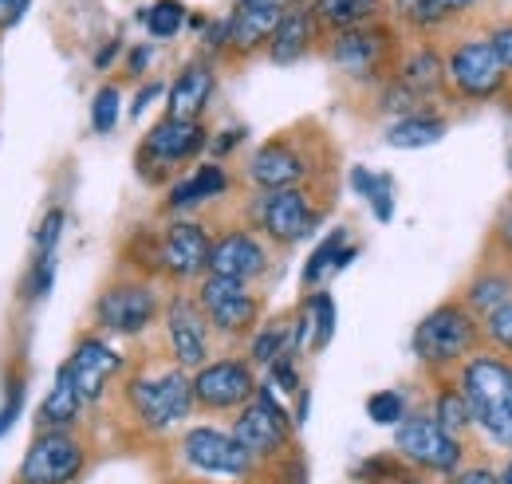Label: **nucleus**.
<instances>
[{
    "instance_id": "52",
    "label": "nucleus",
    "mask_w": 512,
    "mask_h": 484,
    "mask_svg": "<svg viewBox=\"0 0 512 484\" xmlns=\"http://www.w3.org/2000/svg\"><path fill=\"white\" fill-rule=\"evenodd\" d=\"M383 484H422V477H418V469H414V473H406V477H398V481H383Z\"/></svg>"
},
{
    "instance_id": "49",
    "label": "nucleus",
    "mask_w": 512,
    "mask_h": 484,
    "mask_svg": "<svg viewBox=\"0 0 512 484\" xmlns=\"http://www.w3.org/2000/svg\"><path fill=\"white\" fill-rule=\"evenodd\" d=\"M158 95H166V83H162V79L142 83V87H138V95H134V103H130V119H142V115H146V107H150Z\"/></svg>"
},
{
    "instance_id": "43",
    "label": "nucleus",
    "mask_w": 512,
    "mask_h": 484,
    "mask_svg": "<svg viewBox=\"0 0 512 484\" xmlns=\"http://www.w3.org/2000/svg\"><path fill=\"white\" fill-rule=\"evenodd\" d=\"M367 205H371V213H375L379 225H390V221H394V178H390V174H379V182L371 189Z\"/></svg>"
},
{
    "instance_id": "32",
    "label": "nucleus",
    "mask_w": 512,
    "mask_h": 484,
    "mask_svg": "<svg viewBox=\"0 0 512 484\" xmlns=\"http://www.w3.org/2000/svg\"><path fill=\"white\" fill-rule=\"evenodd\" d=\"M430 418L442 429H449L453 437H465L473 429V410H469V398L457 386V378H438V390L430 398Z\"/></svg>"
},
{
    "instance_id": "51",
    "label": "nucleus",
    "mask_w": 512,
    "mask_h": 484,
    "mask_svg": "<svg viewBox=\"0 0 512 484\" xmlns=\"http://www.w3.org/2000/svg\"><path fill=\"white\" fill-rule=\"evenodd\" d=\"M237 4H249V8H276V12H284V8H292V4H300V0H237Z\"/></svg>"
},
{
    "instance_id": "34",
    "label": "nucleus",
    "mask_w": 512,
    "mask_h": 484,
    "mask_svg": "<svg viewBox=\"0 0 512 484\" xmlns=\"http://www.w3.org/2000/svg\"><path fill=\"white\" fill-rule=\"evenodd\" d=\"M288 351H292V315L260 319L256 331L249 335V359H253V366H268L272 359H280Z\"/></svg>"
},
{
    "instance_id": "55",
    "label": "nucleus",
    "mask_w": 512,
    "mask_h": 484,
    "mask_svg": "<svg viewBox=\"0 0 512 484\" xmlns=\"http://www.w3.org/2000/svg\"><path fill=\"white\" fill-rule=\"evenodd\" d=\"M505 209H509V213H512V197H509V205H505Z\"/></svg>"
},
{
    "instance_id": "1",
    "label": "nucleus",
    "mask_w": 512,
    "mask_h": 484,
    "mask_svg": "<svg viewBox=\"0 0 512 484\" xmlns=\"http://www.w3.org/2000/svg\"><path fill=\"white\" fill-rule=\"evenodd\" d=\"M410 351L422 370L430 374H453L465 359L485 351V331L481 319L465 307L461 296H449L438 307H430L414 331H410Z\"/></svg>"
},
{
    "instance_id": "3",
    "label": "nucleus",
    "mask_w": 512,
    "mask_h": 484,
    "mask_svg": "<svg viewBox=\"0 0 512 484\" xmlns=\"http://www.w3.org/2000/svg\"><path fill=\"white\" fill-rule=\"evenodd\" d=\"M402 44H406L402 28L390 16H383L375 24H359V28L323 36L320 52L323 60L331 63L343 79H351L355 87H379L394 71Z\"/></svg>"
},
{
    "instance_id": "30",
    "label": "nucleus",
    "mask_w": 512,
    "mask_h": 484,
    "mask_svg": "<svg viewBox=\"0 0 512 484\" xmlns=\"http://www.w3.org/2000/svg\"><path fill=\"white\" fill-rule=\"evenodd\" d=\"M316 20H320L323 36H335V32H347V28H359V24H375L390 16L386 12V0H308Z\"/></svg>"
},
{
    "instance_id": "45",
    "label": "nucleus",
    "mask_w": 512,
    "mask_h": 484,
    "mask_svg": "<svg viewBox=\"0 0 512 484\" xmlns=\"http://www.w3.org/2000/svg\"><path fill=\"white\" fill-rule=\"evenodd\" d=\"M442 484H501V469H493V465H461Z\"/></svg>"
},
{
    "instance_id": "36",
    "label": "nucleus",
    "mask_w": 512,
    "mask_h": 484,
    "mask_svg": "<svg viewBox=\"0 0 512 484\" xmlns=\"http://www.w3.org/2000/svg\"><path fill=\"white\" fill-rule=\"evenodd\" d=\"M123 119V87L119 83H103L91 99V130L95 134H111Z\"/></svg>"
},
{
    "instance_id": "21",
    "label": "nucleus",
    "mask_w": 512,
    "mask_h": 484,
    "mask_svg": "<svg viewBox=\"0 0 512 484\" xmlns=\"http://www.w3.org/2000/svg\"><path fill=\"white\" fill-rule=\"evenodd\" d=\"M406 91H414L422 103L430 107H442L449 99V87H446V48L438 40H410L402 44L398 52V63L390 71Z\"/></svg>"
},
{
    "instance_id": "22",
    "label": "nucleus",
    "mask_w": 512,
    "mask_h": 484,
    "mask_svg": "<svg viewBox=\"0 0 512 484\" xmlns=\"http://www.w3.org/2000/svg\"><path fill=\"white\" fill-rule=\"evenodd\" d=\"M320 44H323L320 20H316L312 4L300 0V4H292V8L280 12V24H276L264 56H268V63H276V67H292V63L308 60L312 52H320Z\"/></svg>"
},
{
    "instance_id": "26",
    "label": "nucleus",
    "mask_w": 512,
    "mask_h": 484,
    "mask_svg": "<svg viewBox=\"0 0 512 484\" xmlns=\"http://www.w3.org/2000/svg\"><path fill=\"white\" fill-rule=\"evenodd\" d=\"M225 24H229V48H225V60H253L268 48L276 24H280V12L276 8H249V4H233L225 12Z\"/></svg>"
},
{
    "instance_id": "17",
    "label": "nucleus",
    "mask_w": 512,
    "mask_h": 484,
    "mask_svg": "<svg viewBox=\"0 0 512 484\" xmlns=\"http://www.w3.org/2000/svg\"><path fill=\"white\" fill-rule=\"evenodd\" d=\"M162 331H166V351H170L174 366L193 374L197 366L213 359V327H209L197 296L186 288L170 292L162 303Z\"/></svg>"
},
{
    "instance_id": "53",
    "label": "nucleus",
    "mask_w": 512,
    "mask_h": 484,
    "mask_svg": "<svg viewBox=\"0 0 512 484\" xmlns=\"http://www.w3.org/2000/svg\"><path fill=\"white\" fill-rule=\"evenodd\" d=\"M501 484H512V453L509 461H505V469H501Z\"/></svg>"
},
{
    "instance_id": "47",
    "label": "nucleus",
    "mask_w": 512,
    "mask_h": 484,
    "mask_svg": "<svg viewBox=\"0 0 512 484\" xmlns=\"http://www.w3.org/2000/svg\"><path fill=\"white\" fill-rule=\"evenodd\" d=\"M20 406H24V382L16 378L12 382V390H8V398H4V406H0V437L16 425V418H20Z\"/></svg>"
},
{
    "instance_id": "31",
    "label": "nucleus",
    "mask_w": 512,
    "mask_h": 484,
    "mask_svg": "<svg viewBox=\"0 0 512 484\" xmlns=\"http://www.w3.org/2000/svg\"><path fill=\"white\" fill-rule=\"evenodd\" d=\"M87 410H91V406L79 398V390L71 386V378H64V374L56 370V382H52L48 398L40 402L36 422H40V429H75V425L83 422Z\"/></svg>"
},
{
    "instance_id": "20",
    "label": "nucleus",
    "mask_w": 512,
    "mask_h": 484,
    "mask_svg": "<svg viewBox=\"0 0 512 484\" xmlns=\"http://www.w3.org/2000/svg\"><path fill=\"white\" fill-rule=\"evenodd\" d=\"M485 8L489 0H386L390 20L410 40H438Z\"/></svg>"
},
{
    "instance_id": "42",
    "label": "nucleus",
    "mask_w": 512,
    "mask_h": 484,
    "mask_svg": "<svg viewBox=\"0 0 512 484\" xmlns=\"http://www.w3.org/2000/svg\"><path fill=\"white\" fill-rule=\"evenodd\" d=\"M245 138H249V126H225V130H217V134H209V158L213 162H225V158H233L241 146H245Z\"/></svg>"
},
{
    "instance_id": "6",
    "label": "nucleus",
    "mask_w": 512,
    "mask_h": 484,
    "mask_svg": "<svg viewBox=\"0 0 512 484\" xmlns=\"http://www.w3.org/2000/svg\"><path fill=\"white\" fill-rule=\"evenodd\" d=\"M509 71L497 56L489 36H449L446 44V87L449 99L461 107L497 103L509 91Z\"/></svg>"
},
{
    "instance_id": "29",
    "label": "nucleus",
    "mask_w": 512,
    "mask_h": 484,
    "mask_svg": "<svg viewBox=\"0 0 512 484\" xmlns=\"http://www.w3.org/2000/svg\"><path fill=\"white\" fill-rule=\"evenodd\" d=\"M465 307L485 319L489 311H497L501 303L512 300V276H509V264H497V260H485L469 280H465V292H461Z\"/></svg>"
},
{
    "instance_id": "10",
    "label": "nucleus",
    "mask_w": 512,
    "mask_h": 484,
    "mask_svg": "<svg viewBox=\"0 0 512 484\" xmlns=\"http://www.w3.org/2000/svg\"><path fill=\"white\" fill-rule=\"evenodd\" d=\"M182 465L197 477L213 481H253L260 473V461L233 437V429L221 425H193L182 433Z\"/></svg>"
},
{
    "instance_id": "7",
    "label": "nucleus",
    "mask_w": 512,
    "mask_h": 484,
    "mask_svg": "<svg viewBox=\"0 0 512 484\" xmlns=\"http://www.w3.org/2000/svg\"><path fill=\"white\" fill-rule=\"evenodd\" d=\"M205 150H209V126L205 122L162 115L142 134V142L134 150V170L146 185H170L174 174L193 166Z\"/></svg>"
},
{
    "instance_id": "23",
    "label": "nucleus",
    "mask_w": 512,
    "mask_h": 484,
    "mask_svg": "<svg viewBox=\"0 0 512 484\" xmlns=\"http://www.w3.org/2000/svg\"><path fill=\"white\" fill-rule=\"evenodd\" d=\"M213 95H217V60L193 56L166 83V115H174V119H205Z\"/></svg>"
},
{
    "instance_id": "44",
    "label": "nucleus",
    "mask_w": 512,
    "mask_h": 484,
    "mask_svg": "<svg viewBox=\"0 0 512 484\" xmlns=\"http://www.w3.org/2000/svg\"><path fill=\"white\" fill-rule=\"evenodd\" d=\"M127 56V40H123V32H115V36H107L99 48H95V56H91V67L99 71V75H107L115 63H123Z\"/></svg>"
},
{
    "instance_id": "33",
    "label": "nucleus",
    "mask_w": 512,
    "mask_h": 484,
    "mask_svg": "<svg viewBox=\"0 0 512 484\" xmlns=\"http://www.w3.org/2000/svg\"><path fill=\"white\" fill-rule=\"evenodd\" d=\"M134 20L146 28L150 40L166 44V40H178V36L186 32V24H190V8H186V0H150L146 8L134 12Z\"/></svg>"
},
{
    "instance_id": "40",
    "label": "nucleus",
    "mask_w": 512,
    "mask_h": 484,
    "mask_svg": "<svg viewBox=\"0 0 512 484\" xmlns=\"http://www.w3.org/2000/svg\"><path fill=\"white\" fill-rule=\"evenodd\" d=\"M64 229H67L64 205L44 209V217H40V225H36V237H32V252H36V256H56V252H60Z\"/></svg>"
},
{
    "instance_id": "48",
    "label": "nucleus",
    "mask_w": 512,
    "mask_h": 484,
    "mask_svg": "<svg viewBox=\"0 0 512 484\" xmlns=\"http://www.w3.org/2000/svg\"><path fill=\"white\" fill-rule=\"evenodd\" d=\"M489 40H493V48H497V56H501V63H505V71H509L512 79V20L493 24L489 28Z\"/></svg>"
},
{
    "instance_id": "14",
    "label": "nucleus",
    "mask_w": 512,
    "mask_h": 484,
    "mask_svg": "<svg viewBox=\"0 0 512 484\" xmlns=\"http://www.w3.org/2000/svg\"><path fill=\"white\" fill-rule=\"evenodd\" d=\"M87 473V441L75 429H40L20 457L16 484H75Z\"/></svg>"
},
{
    "instance_id": "8",
    "label": "nucleus",
    "mask_w": 512,
    "mask_h": 484,
    "mask_svg": "<svg viewBox=\"0 0 512 484\" xmlns=\"http://www.w3.org/2000/svg\"><path fill=\"white\" fill-rule=\"evenodd\" d=\"M323 138L308 126L272 134L260 142L245 162V182L253 189H288V185H312L320 174V146Z\"/></svg>"
},
{
    "instance_id": "46",
    "label": "nucleus",
    "mask_w": 512,
    "mask_h": 484,
    "mask_svg": "<svg viewBox=\"0 0 512 484\" xmlns=\"http://www.w3.org/2000/svg\"><path fill=\"white\" fill-rule=\"evenodd\" d=\"M150 67H154V44H134V48H127V56H123V75L127 79H142Z\"/></svg>"
},
{
    "instance_id": "39",
    "label": "nucleus",
    "mask_w": 512,
    "mask_h": 484,
    "mask_svg": "<svg viewBox=\"0 0 512 484\" xmlns=\"http://www.w3.org/2000/svg\"><path fill=\"white\" fill-rule=\"evenodd\" d=\"M56 264H60V256H36V252H32V264H28V272H24L20 296L28 303L48 300V292H52V284H56Z\"/></svg>"
},
{
    "instance_id": "2",
    "label": "nucleus",
    "mask_w": 512,
    "mask_h": 484,
    "mask_svg": "<svg viewBox=\"0 0 512 484\" xmlns=\"http://www.w3.org/2000/svg\"><path fill=\"white\" fill-rule=\"evenodd\" d=\"M457 386L469 398L473 425L497 445L512 453V359L497 351H477L473 359L453 370Z\"/></svg>"
},
{
    "instance_id": "24",
    "label": "nucleus",
    "mask_w": 512,
    "mask_h": 484,
    "mask_svg": "<svg viewBox=\"0 0 512 484\" xmlns=\"http://www.w3.org/2000/svg\"><path fill=\"white\" fill-rule=\"evenodd\" d=\"M335 323H339V307L327 288L304 292L300 307L292 311V351L304 355H323L335 339Z\"/></svg>"
},
{
    "instance_id": "19",
    "label": "nucleus",
    "mask_w": 512,
    "mask_h": 484,
    "mask_svg": "<svg viewBox=\"0 0 512 484\" xmlns=\"http://www.w3.org/2000/svg\"><path fill=\"white\" fill-rule=\"evenodd\" d=\"M268 268H272V244L264 241L253 225H233V229L213 237V248H209V272L213 276L256 284L268 276Z\"/></svg>"
},
{
    "instance_id": "37",
    "label": "nucleus",
    "mask_w": 512,
    "mask_h": 484,
    "mask_svg": "<svg viewBox=\"0 0 512 484\" xmlns=\"http://www.w3.org/2000/svg\"><path fill=\"white\" fill-rule=\"evenodd\" d=\"M264 386H272L280 398H296L300 390H304V378H300V355H280V359H272V363L264 366V378H260Z\"/></svg>"
},
{
    "instance_id": "50",
    "label": "nucleus",
    "mask_w": 512,
    "mask_h": 484,
    "mask_svg": "<svg viewBox=\"0 0 512 484\" xmlns=\"http://www.w3.org/2000/svg\"><path fill=\"white\" fill-rule=\"evenodd\" d=\"M28 8H32V0H0V36L12 32L28 16Z\"/></svg>"
},
{
    "instance_id": "11",
    "label": "nucleus",
    "mask_w": 512,
    "mask_h": 484,
    "mask_svg": "<svg viewBox=\"0 0 512 484\" xmlns=\"http://www.w3.org/2000/svg\"><path fill=\"white\" fill-rule=\"evenodd\" d=\"M193 296L201 303L209 327L217 339H249L256 331V323L264 319V296L256 292L253 284L241 280H225L205 272L193 288Z\"/></svg>"
},
{
    "instance_id": "15",
    "label": "nucleus",
    "mask_w": 512,
    "mask_h": 484,
    "mask_svg": "<svg viewBox=\"0 0 512 484\" xmlns=\"http://www.w3.org/2000/svg\"><path fill=\"white\" fill-rule=\"evenodd\" d=\"M394 453L418 473H438V477H449L453 469L465 465V441L442 429L430 414H410L394 425Z\"/></svg>"
},
{
    "instance_id": "28",
    "label": "nucleus",
    "mask_w": 512,
    "mask_h": 484,
    "mask_svg": "<svg viewBox=\"0 0 512 484\" xmlns=\"http://www.w3.org/2000/svg\"><path fill=\"white\" fill-rule=\"evenodd\" d=\"M359 252H363V248L351 241V229H347V225L331 229V233H327V237L308 252V260H304V272H300L304 292L323 288L331 276H339L343 268H351V264L359 260Z\"/></svg>"
},
{
    "instance_id": "54",
    "label": "nucleus",
    "mask_w": 512,
    "mask_h": 484,
    "mask_svg": "<svg viewBox=\"0 0 512 484\" xmlns=\"http://www.w3.org/2000/svg\"><path fill=\"white\" fill-rule=\"evenodd\" d=\"M505 264H509V276H512V252H509V256H505Z\"/></svg>"
},
{
    "instance_id": "16",
    "label": "nucleus",
    "mask_w": 512,
    "mask_h": 484,
    "mask_svg": "<svg viewBox=\"0 0 512 484\" xmlns=\"http://www.w3.org/2000/svg\"><path fill=\"white\" fill-rule=\"evenodd\" d=\"M60 374L71 378V386L79 390V398L87 406H99L107 398V390L127 374V355L111 343V335L91 331V335L75 339L71 355L60 363Z\"/></svg>"
},
{
    "instance_id": "5",
    "label": "nucleus",
    "mask_w": 512,
    "mask_h": 484,
    "mask_svg": "<svg viewBox=\"0 0 512 484\" xmlns=\"http://www.w3.org/2000/svg\"><path fill=\"white\" fill-rule=\"evenodd\" d=\"M123 406L146 433H170L197 410L193 402V378L182 366L162 370H138L123 382Z\"/></svg>"
},
{
    "instance_id": "38",
    "label": "nucleus",
    "mask_w": 512,
    "mask_h": 484,
    "mask_svg": "<svg viewBox=\"0 0 512 484\" xmlns=\"http://www.w3.org/2000/svg\"><path fill=\"white\" fill-rule=\"evenodd\" d=\"M367 418L375 425H386V429H394V425L402 422V418H410V402H406V394L402 390H375L371 398H367Z\"/></svg>"
},
{
    "instance_id": "4",
    "label": "nucleus",
    "mask_w": 512,
    "mask_h": 484,
    "mask_svg": "<svg viewBox=\"0 0 512 484\" xmlns=\"http://www.w3.org/2000/svg\"><path fill=\"white\" fill-rule=\"evenodd\" d=\"M323 217H327V205L316 197V182L288 185V189H253L245 205V221L276 248L304 244L320 229Z\"/></svg>"
},
{
    "instance_id": "13",
    "label": "nucleus",
    "mask_w": 512,
    "mask_h": 484,
    "mask_svg": "<svg viewBox=\"0 0 512 484\" xmlns=\"http://www.w3.org/2000/svg\"><path fill=\"white\" fill-rule=\"evenodd\" d=\"M190 378L193 402L201 414H237L260 390V378H256L249 355H217V359L197 366Z\"/></svg>"
},
{
    "instance_id": "18",
    "label": "nucleus",
    "mask_w": 512,
    "mask_h": 484,
    "mask_svg": "<svg viewBox=\"0 0 512 484\" xmlns=\"http://www.w3.org/2000/svg\"><path fill=\"white\" fill-rule=\"evenodd\" d=\"M209 248H213L209 225L186 213H174V221L158 229V272L174 284H193L209 272Z\"/></svg>"
},
{
    "instance_id": "35",
    "label": "nucleus",
    "mask_w": 512,
    "mask_h": 484,
    "mask_svg": "<svg viewBox=\"0 0 512 484\" xmlns=\"http://www.w3.org/2000/svg\"><path fill=\"white\" fill-rule=\"evenodd\" d=\"M406 473H414V465H406V461L390 449V453H371V457H363V461L351 469V481L383 484V481H398V477H406Z\"/></svg>"
},
{
    "instance_id": "25",
    "label": "nucleus",
    "mask_w": 512,
    "mask_h": 484,
    "mask_svg": "<svg viewBox=\"0 0 512 484\" xmlns=\"http://www.w3.org/2000/svg\"><path fill=\"white\" fill-rule=\"evenodd\" d=\"M229 189H233V174L225 170V162H213L209 158V162L193 166L186 178H174L170 182L162 209L166 213H190V209H201L209 201H221Z\"/></svg>"
},
{
    "instance_id": "41",
    "label": "nucleus",
    "mask_w": 512,
    "mask_h": 484,
    "mask_svg": "<svg viewBox=\"0 0 512 484\" xmlns=\"http://www.w3.org/2000/svg\"><path fill=\"white\" fill-rule=\"evenodd\" d=\"M481 331H485V347H493L497 355L512 359V300L501 303L497 311H489L481 319Z\"/></svg>"
},
{
    "instance_id": "27",
    "label": "nucleus",
    "mask_w": 512,
    "mask_h": 484,
    "mask_svg": "<svg viewBox=\"0 0 512 484\" xmlns=\"http://www.w3.org/2000/svg\"><path fill=\"white\" fill-rule=\"evenodd\" d=\"M449 134V115L442 107H422L410 115H398L383 126V142L390 150H430Z\"/></svg>"
},
{
    "instance_id": "9",
    "label": "nucleus",
    "mask_w": 512,
    "mask_h": 484,
    "mask_svg": "<svg viewBox=\"0 0 512 484\" xmlns=\"http://www.w3.org/2000/svg\"><path fill=\"white\" fill-rule=\"evenodd\" d=\"M162 292L154 288L150 276H119L111 280L95 303H91V319L95 331L115 335V339H138L146 335L154 323H162Z\"/></svg>"
},
{
    "instance_id": "12",
    "label": "nucleus",
    "mask_w": 512,
    "mask_h": 484,
    "mask_svg": "<svg viewBox=\"0 0 512 484\" xmlns=\"http://www.w3.org/2000/svg\"><path fill=\"white\" fill-rule=\"evenodd\" d=\"M233 437L253 453L256 461H276L292 449V433H296V422L288 414V406L280 402V394L272 386L260 382V390L253 394V402H245L237 414H233Z\"/></svg>"
}]
</instances>
